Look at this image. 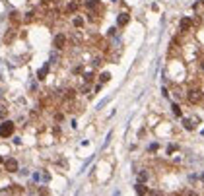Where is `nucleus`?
Segmentation results:
<instances>
[{"label":"nucleus","mask_w":204,"mask_h":196,"mask_svg":"<svg viewBox=\"0 0 204 196\" xmlns=\"http://www.w3.org/2000/svg\"><path fill=\"white\" fill-rule=\"evenodd\" d=\"M148 177H150V175H148V171H140V173H138V183L144 184V183L148 181Z\"/></svg>","instance_id":"9"},{"label":"nucleus","mask_w":204,"mask_h":196,"mask_svg":"<svg viewBox=\"0 0 204 196\" xmlns=\"http://www.w3.org/2000/svg\"><path fill=\"white\" fill-rule=\"evenodd\" d=\"M150 196H163L162 190H150Z\"/></svg>","instance_id":"18"},{"label":"nucleus","mask_w":204,"mask_h":196,"mask_svg":"<svg viewBox=\"0 0 204 196\" xmlns=\"http://www.w3.org/2000/svg\"><path fill=\"white\" fill-rule=\"evenodd\" d=\"M134 190H136V194H138V196H144V194L148 192V189H146V186L142 184V183H136V186H134Z\"/></svg>","instance_id":"6"},{"label":"nucleus","mask_w":204,"mask_h":196,"mask_svg":"<svg viewBox=\"0 0 204 196\" xmlns=\"http://www.w3.org/2000/svg\"><path fill=\"white\" fill-rule=\"evenodd\" d=\"M39 194H41V196H49V189H45V186H41V189H39Z\"/></svg>","instance_id":"16"},{"label":"nucleus","mask_w":204,"mask_h":196,"mask_svg":"<svg viewBox=\"0 0 204 196\" xmlns=\"http://www.w3.org/2000/svg\"><path fill=\"white\" fill-rule=\"evenodd\" d=\"M52 2V0H43V4H51Z\"/></svg>","instance_id":"21"},{"label":"nucleus","mask_w":204,"mask_h":196,"mask_svg":"<svg viewBox=\"0 0 204 196\" xmlns=\"http://www.w3.org/2000/svg\"><path fill=\"white\" fill-rule=\"evenodd\" d=\"M187 196H198L197 192H187Z\"/></svg>","instance_id":"20"},{"label":"nucleus","mask_w":204,"mask_h":196,"mask_svg":"<svg viewBox=\"0 0 204 196\" xmlns=\"http://www.w3.org/2000/svg\"><path fill=\"white\" fill-rule=\"evenodd\" d=\"M4 167H6V171H8V173H16V171H20V165H17V161H16L14 157L6 159V161H4Z\"/></svg>","instance_id":"2"},{"label":"nucleus","mask_w":204,"mask_h":196,"mask_svg":"<svg viewBox=\"0 0 204 196\" xmlns=\"http://www.w3.org/2000/svg\"><path fill=\"white\" fill-rule=\"evenodd\" d=\"M52 43H55V47H57V49L60 51V49H62V47L66 45V37H64L62 33H58L57 37H55V41H52Z\"/></svg>","instance_id":"4"},{"label":"nucleus","mask_w":204,"mask_h":196,"mask_svg":"<svg viewBox=\"0 0 204 196\" xmlns=\"http://www.w3.org/2000/svg\"><path fill=\"white\" fill-rule=\"evenodd\" d=\"M171 109H173V115H177V117H181V107L177 105V103H173V105H171Z\"/></svg>","instance_id":"12"},{"label":"nucleus","mask_w":204,"mask_h":196,"mask_svg":"<svg viewBox=\"0 0 204 196\" xmlns=\"http://www.w3.org/2000/svg\"><path fill=\"white\" fill-rule=\"evenodd\" d=\"M128 20H130V16H128V14H119L117 23H119V25H127V23H128Z\"/></svg>","instance_id":"7"},{"label":"nucleus","mask_w":204,"mask_h":196,"mask_svg":"<svg viewBox=\"0 0 204 196\" xmlns=\"http://www.w3.org/2000/svg\"><path fill=\"white\" fill-rule=\"evenodd\" d=\"M200 99H202V93L198 90H189L187 91V101L189 103H198Z\"/></svg>","instance_id":"3"},{"label":"nucleus","mask_w":204,"mask_h":196,"mask_svg":"<svg viewBox=\"0 0 204 196\" xmlns=\"http://www.w3.org/2000/svg\"><path fill=\"white\" fill-rule=\"evenodd\" d=\"M14 134V122L12 120H4L0 124V138H8Z\"/></svg>","instance_id":"1"},{"label":"nucleus","mask_w":204,"mask_h":196,"mask_svg":"<svg viewBox=\"0 0 204 196\" xmlns=\"http://www.w3.org/2000/svg\"><path fill=\"white\" fill-rule=\"evenodd\" d=\"M84 78H86V82H87V84H90V82H92V80H93V74H86Z\"/></svg>","instance_id":"19"},{"label":"nucleus","mask_w":204,"mask_h":196,"mask_svg":"<svg viewBox=\"0 0 204 196\" xmlns=\"http://www.w3.org/2000/svg\"><path fill=\"white\" fill-rule=\"evenodd\" d=\"M99 80H101V84H105V82H109V80H111V74H109V72H103V74L99 76Z\"/></svg>","instance_id":"11"},{"label":"nucleus","mask_w":204,"mask_h":196,"mask_svg":"<svg viewBox=\"0 0 204 196\" xmlns=\"http://www.w3.org/2000/svg\"><path fill=\"white\" fill-rule=\"evenodd\" d=\"M82 23H84V20H82V17H74V25H76V27H80Z\"/></svg>","instance_id":"17"},{"label":"nucleus","mask_w":204,"mask_h":196,"mask_svg":"<svg viewBox=\"0 0 204 196\" xmlns=\"http://www.w3.org/2000/svg\"><path fill=\"white\" fill-rule=\"evenodd\" d=\"M191 25H192V20H191V17H183L181 23H179V29H181V31H187Z\"/></svg>","instance_id":"5"},{"label":"nucleus","mask_w":204,"mask_h":196,"mask_svg":"<svg viewBox=\"0 0 204 196\" xmlns=\"http://www.w3.org/2000/svg\"><path fill=\"white\" fill-rule=\"evenodd\" d=\"M97 4H99V0H86V6L87 8H95Z\"/></svg>","instance_id":"14"},{"label":"nucleus","mask_w":204,"mask_h":196,"mask_svg":"<svg viewBox=\"0 0 204 196\" xmlns=\"http://www.w3.org/2000/svg\"><path fill=\"white\" fill-rule=\"evenodd\" d=\"M183 124H185V128H187V130H192L194 128V122L191 119H183Z\"/></svg>","instance_id":"10"},{"label":"nucleus","mask_w":204,"mask_h":196,"mask_svg":"<svg viewBox=\"0 0 204 196\" xmlns=\"http://www.w3.org/2000/svg\"><path fill=\"white\" fill-rule=\"evenodd\" d=\"M107 103H109V97H105V99H103V101H99V103H97V111H99V109H101V107H105V105H107Z\"/></svg>","instance_id":"15"},{"label":"nucleus","mask_w":204,"mask_h":196,"mask_svg":"<svg viewBox=\"0 0 204 196\" xmlns=\"http://www.w3.org/2000/svg\"><path fill=\"white\" fill-rule=\"evenodd\" d=\"M113 196H121V192H119V190H117V192H115V194H113Z\"/></svg>","instance_id":"22"},{"label":"nucleus","mask_w":204,"mask_h":196,"mask_svg":"<svg viewBox=\"0 0 204 196\" xmlns=\"http://www.w3.org/2000/svg\"><path fill=\"white\" fill-rule=\"evenodd\" d=\"M47 72H49V64H45V66H43L39 72H37V80H43V78L47 76Z\"/></svg>","instance_id":"8"},{"label":"nucleus","mask_w":204,"mask_h":196,"mask_svg":"<svg viewBox=\"0 0 204 196\" xmlns=\"http://www.w3.org/2000/svg\"><path fill=\"white\" fill-rule=\"evenodd\" d=\"M6 113H8V109H6V107H0V122H4V119H6Z\"/></svg>","instance_id":"13"}]
</instances>
